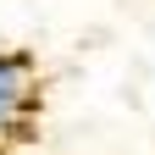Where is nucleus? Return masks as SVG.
Returning <instances> with one entry per match:
<instances>
[{
    "label": "nucleus",
    "mask_w": 155,
    "mask_h": 155,
    "mask_svg": "<svg viewBox=\"0 0 155 155\" xmlns=\"http://www.w3.org/2000/svg\"><path fill=\"white\" fill-rule=\"evenodd\" d=\"M33 111V55L0 50V139L17 133Z\"/></svg>",
    "instance_id": "obj_1"
}]
</instances>
